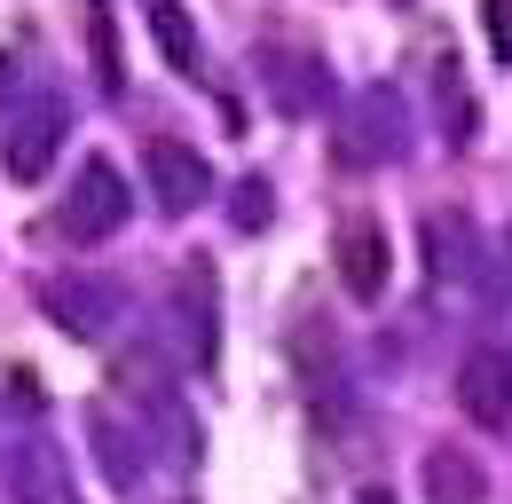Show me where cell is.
Returning a JSON list of instances; mask_svg holds the SVG:
<instances>
[{
  "label": "cell",
  "instance_id": "9",
  "mask_svg": "<svg viewBox=\"0 0 512 504\" xmlns=\"http://www.w3.org/2000/svg\"><path fill=\"white\" fill-rule=\"evenodd\" d=\"M426 497L434 504H481L489 497V473H481L465 449H434V457H426Z\"/></svg>",
  "mask_w": 512,
  "mask_h": 504
},
{
  "label": "cell",
  "instance_id": "16",
  "mask_svg": "<svg viewBox=\"0 0 512 504\" xmlns=\"http://www.w3.org/2000/svg\"><path fill=\"white\" fill-rule=\"evenodd\" d=\"M505 268H512V229H505Z\"/></svg>",
  "mask_w": 512,
  "mask_h": 504
},
{
  "label": "cell",
  "instance_id": "4",
  "mask_svg": "<svg viewBox=\"0 0 512 504\" xmlns=\"http://www.w3.org/2000/svg\"><path fill=\"white\" fill-rule=\"evenodd\" d=\"M8 504H79V481H71V457L56 441H16L8 449Z\"/></svg>",
  "mask_w": 512,
  "mask_h": 504
},
{
  "label": "cell",
  "instance_id": "1",
  "mask_svg": "<svg viewBox=\"0 0 512 504\" xmlns=\"http://www.w3.org/2000/svg\"><path fill=\"white\" fill-rule=\"evenodd\" d=\"M127 213H134L127 174H119L111 158H87L79 182H71V197H64V237H71V245H103V237H119Z\"/></svg>",
  "mask_w": 512,
  "mask_h": 504
},
{
  "label": "cell",
  "instance_id": "5",
  "mask_svg": "<svg viewBox=\"0 0 512 504\" xmlns=\"http://www.w3.org/2000/svg\"><path fill=\"white\" fill-rule=\"evenodd\" d=\"M142 174H150V189H158V205H166V213H190V205L213 197V166L197 158L190 142H166V134L142 150Z\"/></svg>",
  "mask_w": 512,
  "mask_h": 504
},
{
  "label": "cell",
  "instance_id": "15",
  "mask_svg": "<svg viewBox=\"0 0 512 504\" xmlns=\"http://www.w3.org/2000/svg\"><path fill=\"white\" fill-rule=\"evenodd\" d=\"M355 504H394V489H363V497H355Z\"/></svg>",
  "mask_w": 512,
  "mask_h": 504
},
{
  "label": "cell",
  "instance_id": "13",
  "mask_svg": "<svg viewBox=\"0 0 512 504\" xmlns=\"http://www.w3.org/2000/svg\"><path fill=\"white\" fill-rule=\"evenodd\" d=\"M481 16H489V48H497V63H512V0H481Z\"/></svg>",
  "mask_w": 512,
  "mask_h": 504
},
{
  "label": "cell",
  "instance_id": "3",
  "mask_svg": "<svg viewBox=\"0 0 512 504\" xmlns=\"http://www.w3.org/2000/svg\"><path fill=\"white\" fill-rule=\"evenodd\" d=\"M331 268H339V284H347L355 300H386V268H394V252H386V229L371 221V213H347V221H339Z\"/></svg>",
  "mask_w": 512,
  "mask_h": 504
},
{
  "label": "cell",
  "instance_id": "2",
  "mask_svg": "<svg viewBox=\"0 0 512 504\" xmlns=\"http://www.w3.org/2000/svg\"><path fill=\"white\" fill-rule=\"evenodd\" d=\"M457 410L481 434H512V355L505 347H473L457 363Z\"/></svg>",
  "mask_w": 512,
  "mask_h": 504
},
{
  "label": "cell",
  "instance_id": "7",
  "mask_svg": "<svg viewBox=\"0 0 512 504\" xmlns=\"http://www.w3.org/2000/svg\"><path fill=\"white\" fill-rule=\"evenodd\" d=\"M56 142H64V119H56V111H32V119L16 126L8 142H0V166H8V182H40V174L56 166Z\"/></svg>",
  "mask_w": 512,
  "mask_h": 504
},
{
  "label": "cell",
  "instance_id": "12",
  "mask_svg": "<svg viewBox=\"0 0 512 504\" xmlns=\"http://www.w3.org/2000/svg\"><path fill=\"white\" fill-rule=\"evenodd\" d=\"M268 213H276V205H268V182H237V197H229V221H237V229H268Z\"/></svg>",
  "mask_w": 512,
  "mask_h": 504
},
{
  "label": "cell",
  "instance_id": "8",
  "mask_svg": "<svg viewBox=\"0 0 512 504\" xmlns=\"http://www.w3.org/2000/svg\"><path fill=\"white\" fill-rule=\"evenodd\" d=\"M260 79H268L276 111H316L323 103V63L308 56H260Z\"/></svg>",
  "mask_w": 512,
  "mask_h": 504
},
{
  "label": "cell",
  "instance_id": "6",
  "mask_svg": "<svg viewBox=\"0 0 512 504\" xmlns=\"http://www.w3.org/2000/svg\"><path fill=\"white\" fill-rule=\"evenodd\" d=\"M48 308H56V323H64L71 339H103V331H111V315L127 308V300H119V284L71 276V284H48Z\"/></svg>",
  "mask_w": 512,
  "mask_h": 504
},
{
  "label": "cell",
  "instance_id": "11",
  "mask_svg": "<svg viewBox=\"0 0 512 504\" xmlns=\"http://www.w3.org/2000/svg\"><path fill=\"white\" fill-rule=\"evenodd\" d=\"M95 441H103V465H111V481L134 489V473H142V457H127V434L111 426V418H95Z\"/></svg>",
  "mask_w": 512,
  "mask_h": 504
},
{
  "label": "cell",
  "instance_id": "14",
  "mask_svg": "<svg viewBox=\"0 0 512 504\" xmlns=\"http://www.w3.org/2000/svg\"><path fill=\"white\" fill-rule=\"evenodd\" d=\"M16 95V56H0V103Z\"/></svg>",
  "mask_w": 512,
  "mask_h": 504
},
{
  "label": "cell",
  "instance_id": "10",
  "mask_svg": "<svg viewBox=\"0 0 512 504\" xmlns=\"http://www.w3.org/2000/svg\"><path fill=\"white\" fill-rule=\"evenodd\" d=\"M150 40L166 48L174 71H197V32H190V16H182V0H150Z\"/></svg>",
  "mask_w": 512,
  "mask_h": 504
}]
</instances>
